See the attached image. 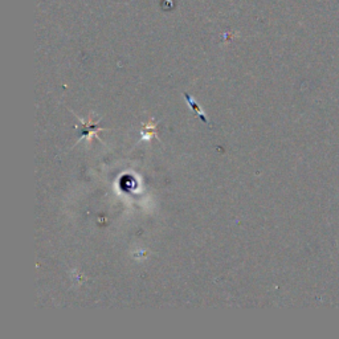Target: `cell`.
<instances>
[{"label":"cell","mask_w":339,"mask_h":339,"mask_svg":"<svg viewBox=\"0 0 339 339\" xmlns=\"http://www.w3.org/2000/svg\"><path fill=\"white\" fill-rule=\"evenodd\" d=\"M77 118H78L81 123H82V133H81L80 138H78V141L76 142V145L80 142L81 139H86V141H88V143H92L93 138L99 139L98 135H97V133H98V131H101V130H105L103 127H99L98 126L99 120L94 121L93 117H89V118H88L86 121L82 120V118H80V117H77Z\"/></svg>","instance_id":"6da1fadb"},{"label":"cell","mask_w":339,"mask_h":339,"mask_svg":"<svg viewBox=\"0 0 339 339\" xmlns=\"http://www.w3.org/2000/svg\"><path fill=\"white\" fill-rule=\"evenodd\" d=\"M184 97H186V101H187V102H188L190 107H191V109H194V110H195V112H196L197 114H199V117H200V120L203 121L204 123H208V120H207V117H205L204 112H203L200 107H199V105H197V103L195 102V101H194V99H192L191 97H190V94L184 93Z\"/></svg>","instance_id":"7a4b0ae2"}]
</instances>
